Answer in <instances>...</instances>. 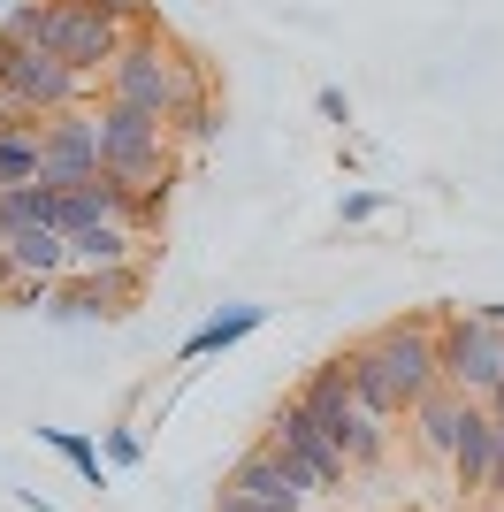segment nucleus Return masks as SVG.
<instances>
[{"mask_svg":"<svg viewBox=\"0 0 504 512\" xmlns=\"http://www.w3.org/2000/svg\"><path fill=\"white\" fill-rule=\"evenodd\" d=\"M100 100H130V107H146V115L168 123L176 107L207 100V77H199V54H184L168 31L138 23L123 39V54H115V69L100 77Z\"/></svg>","mask_w":504,"mask_h":512,"instance_id":"obj_1","label":"nucleus"},{"mask_svg":"<svg viewBox=\"0 0 504 512\" xmlns=\"http://www.w3.org/2000/svg\"><path fill=\"white\" fill-rule=\"evenodd\" d=\"M298 398H306V413L321 421V436H329L352 467H375L382 451H390V421H375V413L352 398V375H344V360L314 367L306 383H298Z\"/></svg>","mask_w":504,"mask_h":512,"instance_id":"obj_2","label":"nucleus"},{"mask_svg":"<svg viewBox=\"0 0 504 512\" xmlns=\"http://www.w3.org/2000/svg\"><path fill=\"white\" fill-rule=\"evenodd\" d=\"M367 352H375L398 413H413L428 390H443V321H382L367 337Z\"/></svg>","mask_w":504,"mask_h":512,"instance_id":"obj_3","label":"nucleus"},{"mask_svg":"<svg viewBox=\"0 0 504 512\" xmlns=\"http://www.w3.org/2000/svg\"><path fill=\"white\" fill-rule=\"evenodd\" d=\"M92 77L54 54V46H23V39H0V100L23 107V115H62V107H84Z\"/></svg>","mask_w":504,"mask_h":512,"instance_id":"obj_4","label":"nucleus"},{"mask_svg":"<svg viewBox=\"0 0 504 512\" xmlns=\"http://www.w3.org/2000/svg\"><path fill=\"white\" fill-rule=\"evenodd\" d=\"M443 383L459 398H489L504 383V321L474 314H443Z\"/></svg>","mask_w":504,"mask_h":512,"instance_id":"obj_5","label":"nucleus"},{"mask_svg":"<svg viewBox=\"0 0 504 512\" xmlns=\"http://www.w3.org/2000/svg\"><path fill=\"white\" fill-rule=\"evenodd\" d=\"M92 176H107V161H100V107H62V115H46V130H39V184L77 192V184H92Z\"/></svg>","mask_w":504,"mask_h":512,"instance_id":"obj_6","label":"nucleus"},{"mask_svg":"<svg viewBox=\"0 0 504 512\" xmlns=\"http://www.w3.org/2000/svg\"><path fill=\"white\" fill-rule=\"evenodd\" d=\"M123 39H130V23L107 16L100 0H54V39H46V46H54L77 77L100 85L107 69H115V54H123Z\"/></svg>","mask_w":504,"mask_h":512,"instance_id":"obj_7","label":"nucleus"},{"mask_svg":"<svg viewBox=\"0 0 504 512\" xmlns=\"http://www.w3.org/2000/svg\"><path fill=\"white\" fill-rule=\"evenodd\" d=\"M268 444L283 451V459H291L298 474H306V482H314V497L321 490H336V482H344V474H352V459H344V451L329 444V436H321V421L314 413H306V398H283V406H275V421H268Z\"/></svg>","mask_w":504,"mask_h":512,"instance_id":"obj_8","label":"nucleus"},{"mask_svg":"<svg viewBox=\"0 0 504 512\" xmlns=\"http://www.w3.org/2000/svg\"><path fill=\"white\" fill-rule=\"evenodd\" d=\"M138 291H146V260L138 268H107V276H62L46 314L54 321H123L138 306Z\"/></svg>","mask_w":504,"mask_h":512,"instance_id":"obj_9","label":"nucleus"},{"mask_svg":"<svg viewBox=\"0 0 504 512\" xmlns=\"http://www.w3.org/2000/svg\"><path fill=\"white\" fill-rule=\"evenodd\" d=\"M230 490H237V497H252V505H283V512H306L314 482H306V474H298L291 459H283V451H275L268 436H260V444H252L245 459L230 467Z\"/></svg>","mask_w":504,"mask_h":512,"instance_id":"obj_10","label":"nucleus"},{"mask_svg":"<svg viewBox=\"0 0 504 512\" xmlns=\"http://www.w3.org/2000/svg\"><path fill=\"white\" fill-rule=\"evenodd\" d=\"M146 260V230L138 222H84L69 230V276H107V268H138Z\"/></svg>","mask_w":504,"mask_h":512,"instance_id":"obj_11","label":"nucleus"},{"mask_svg":"<svg viewBox=\"0 0 504 512\" xmlns=\"http://www.w3.org/2000/svg\"><path fill=\"white\" fill-rule=\"evenodd\" d=\"M497 467H504V421L474 398L466 436H459V451H451V474H459V490L474 497V490H489V482H497Z\"/></svg>","mask_w":504,"mask_h":512,"instance_id":"obj_12","label":"nucleus"},{"mask_svg":"<svg viewBox=\"0 0 504 512\" xmlns=\"http://www.w3.org/2000/svg\"><path fill=\"white\" fill-rule=\"evenodd\" d=\"M466 413H474V398H459L451 383H443V390H428V398L413 406L420 444L436 451V459H451V451H459V436H466Z\"/></svg>","mask_w":504,"mask_h":512,"instance_id":"obj_13","label":"nucleus"},{"mask_svg":"<svg viewBox=\"0 0 504 512\" xmlns=\"http://www.w3.org/2000/svg\"><path fill=\"white\" fill-rule=\"evenodd\" d=\"M8 260H16V276L62 283V276H69V230H54V222H31V230L8 237Z\"/></svg>","mask_w":504,"mask_h":512,"instance_id":"obj_14","label":"nucleus"},{"mask_svg":"<svg viewBox=\"0 0 504 512\" xmlns=\"http://www.w3.org/2000/svg\"><path fill=\"white\" fill-rule=\"evenodd\" d=\"M260 321H268V306H230V314H214L207 329H191V337H184V360H214V352H230V344H245Z\"/></svg>","mask_w":504,"mask_h":512,"instance_id":"obj_15","label":"nucleus"},{"mask_svg":"<svg viewBox=\"0 0 504 512\" xmlns=\"http://www.w3.org/2000/svg\"><path fill=\"white\" fill-rule=\"evenodd\" d=\"M39 444H46V451H62L69 467H77V482L107 490V474H115V467H107V451L92 444V436H77V428H39Z\"/></svg>","mask_w":504,"mask_h":512,"instance_id":"obj_16","label":"nucleus"},{"mask_svg":"<svg viewBox=\"0 0 504 512\" xmlns=\"http://www.w3.org/2000/svg\"><path fill=\"white\" fill-rule=\"evenodd\" d=\"M8 184H39V130H0V192Z\"/></svg>","mask_w":504,"mask_h":512,"instance_id":"obj_17","label":"nucleus"},{"mask_svg":"<svg viewBox=\"0 0 504 512\" xmlns=\"http://www.w3.org/2000/svg\"><path fill=\"white\" fill-rule=\"evenodd\" d=\"M0 39H23V46H46L54 39V0H16L0 16Z\"/></svg>","mask_w":504,"mask_h":512,"instance_id":"obj_18","label":"nucleus"},{"mask_svg":"<svg viewBox=\"0 0 504 512\" xmlns=\"http://www.w3.org/2000/svg\"><path fill=\"white\" fill-rule=\"evenodd\" d=\"M168 138L214 146V138H222V107H214V92H207V100H191V107H176V115H168Z\"/></svg>","mask_w":504,"mask_h":512,"instance_id":"obj_19","label":"nucleus"},{"mask_svg":"<svg viewBox=\"0 0 504 512\" xmlns=\"http://www.w3.org/2000/svg\"><path fill=\"white\" fill-rule=\"evenodd\" d=\"M100 451H107V467H138V459H146V436H138V428H107Z\"/></svg>","mask_w":504,"mask_h":512,"instance_id":"obj_20","label":"nucleus"},{"mask_svg":"<svg viewBox=\"0 0 504 512\" xmlns=\"http://www.w3.org/2000/svg\"><path fill=\"white\" fill-rule=\"evenodd\" d=\"M0 299H8V306H39V314H46V299H54V283H46V276H16L8 291H0Z\"/></svg>","mask_w":504,"mask_h":512,"instance_id":"obj_21","label":"nucleus"},{"mask_svg":"<svg viewBox=\"0 0 504 512\" xmlns=\"http://www.w3.org/2000/svg\"><path fill=\"white\" fill-rule=\"evenodd\" d=\"M314 107H321V123H352V100H344L336 85H321V92H314Z\"/></svg>","mask_w":504,"mask_h":512,"instance_id":"obj_22","label":"nucleus"},{"mask_svg":"<svg viewBox=\"0 0 504 512\" xmlns=\"http://www.w3.org/2000/svg\"><path fill=\"white\" fill-rule=\"evenodd\" d=\"M382 214V192H344V222H375Z\"/></svg>","mask_w":504,"mask_h":512,"instance_id":"obj_23","label":"nucleus"},{"mask_svg":"<svg viewBox=\"0 0 504 512\" xmlns=\"http://www.w3.org/2000/svg\"><path fill=\"white\" fill-rule=\"evenodd\" d=\"M100 8H107V16H123L130 31H138V23H146V0H100Z\"/></svg>","mask_w":504,"mask_h":512,"instance_id":"obj_24","label":"nucleus"},{"mask_svg":"<svg viewBox=\"0 0 504 512\" xmlns=\"http://www.w3.org/2000/svg\"><path fill=\"white\" fill-rule=\"evenodd\" d=\"M222 512H283V505H252V497H237L230 482H222Z\"/></svg>","mask_w":504,"mask_h":512,"instance_id":"obj_25","label":"nucleus"},{"mask_svg":"<svg viewBox=\"0 0 504 512\" xmlns=\"http://www.w3.org/2000/svg\"><path fill=\"white\" fill-rule=\"evenodd\" d=\"M482 406H489V413H497V421H504V383H497V390H489V398H482Z\"/></svg>","mask_w":504,"mask_h":512,"instance_id":"obj_26","label":"nucleus"},{"mask_svg":"<svg viewBox=\"0 0 504 512\" xmlns=\"http://www.w3.org/2000/svg\"><path fill=\"white\" fill-rule=\"evenodd\" d=\"M8 283H16V260H8V253H0V291H8Z\"/></svg>","mask_w":504,"mask_h":512,"instance_id":"obj_27","label":"nucleus"},{"mask_svg":"<svg viewBox=\"0 0 504 512\" xmlns=\"http://www.w3.org/2000/svg\"><path fill=\"white\" fill-rule=\"evenodd\" d=\"M8 115H16V107H8V100H0V123H8Z\"/></svg>","mask_w":504,"mask_h":512,"instance_id":"obj_28","label":"nucleus"}]
</instances>
